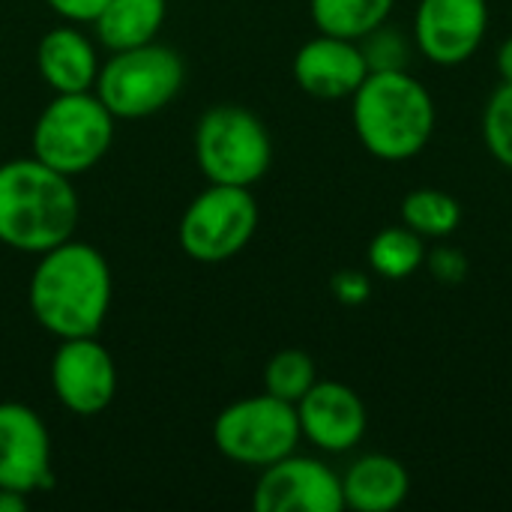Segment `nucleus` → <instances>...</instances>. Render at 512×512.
Masks as SVG:
<instances>
[{
	"label": "nucleus",
	"mask_w": 512,
	"mask_h": 512,
	"mask_svg": "<svg viewBox=\"0 0 512 512\" xmlns=\"http://www.w3.org/2000/svg\"><path fill=\"white\" fill-rule=\"evenodd\" d=\"M111 294V267L96 246L69 237L36 255L27 303L33 321L54 339L99 336L111 309Z\"/></svg>",
	"instance_id": "obj_1"
},
{
	"label": "nucleus",
	"mask_w": 512,
	"mask_h": 512,
	"mask_svg": "<svg viewBox=\"0 0 512 512\" xmlns=\"http://www.w3.org/2000/svg\"><path fill=\"white\" fill-rule=\"evenodd\" d=\"M81 201L72 177L36 156L0 165V243L24 255H42L75 237Z\"/></svg>",
	"instance_id": "obj_2"
},
{
	"label": "nucleus",
	"mask_w": 512,
	"mask_h": 512,
	"mask_svg": "<svg viewBox=\"0 0 512 512\" xmlns=\"http://www.w3.org/2000/svg\"><path fill=\"white\" fill-rule=\"evenodd\" d=\"M351 123L372 159L411 162L429 147L438 111L429 87L408 69L369 72L351 96Z\"/></svg>",
	"instance_id": "obj_3"
},
{
	"label": "nucleus",
	"mask_w": 512,
	"mask_h": 512,
	"mask_svg": "<svg viewBox=\"0 0 512 512\" xmlns=\"http://www.w3.org/2000/svg\"><path fill=\"white\" fill-rule=\"evenodd\" d=\"M114 123L117 117L93 90L54 93L33 123V156L66 177H78L105 159L114 144Z\"/></svg>",
	"instance_id": "obj_4"
},
{
	"label": "nucleus",
	"mask_w": 512,
	"mask_h": 512,
	"mask_svg": "<svg viewBox=\"0 0 512 512\" xmlns=\"http://www.w3.org/2000/svg\"><path fill=\"white\" fill-rule=\"evenodd\" d=\"M192 150L207 183L255 186L273 165V138L264 120L234 102L213 105L201 114Z\"/></svg>",
	"instance_id": "obj_5"
},
{
	"label": "nucleus",
	"mask_w": 512,
	"mask_h": 512,
	"mask_svg": "<svg viewBox=\"0 0 512 512\" xmlns=\"http://www.w3.org/2000/svg\"><path fill=\"white\" fill-rule=\"evenodd\" d=\"M186 78L183 57L159 42L111 51L99 66L93 93L117 120H144L168 108Z\"/></svg>",
	"instance_id": "obj_6"
},
{
	"label": "nucleus",
	"mask_w": 512,
	"mask_h": 512,
	"mask_svg": "<svg viewBox=\"0 0 512 512\" xmlns=\"http://www.w3.org/2000/svg\"><path fill=\"white\" fill-rule=\"evenodd\" d=\"M303 435L297 420V405L276 399L270 393L246 396L222 408L213 420L216 450L243 468H267L291 453H297Z\"/></svg>",
	"instance_id": "obj_7"
},
{
	"label": "nucleus",
	"mask_w": 512,
	"mask_h": 512,
	"mask_svg": "<svg viewBox=\"0 0 512 512\" xmlns=\"http://www.w3.org/2000/svg\"><path fill=\"white\" fill-rule=\"evenodd\" d=\"M258 219V201L249 186L210 183L183 210L177 240L186 258L198 264H222L252 243Z\"/></svg>",
	"instance_id": "obj_8"
},
{
	"label": "nucleus",
	"mask_w": 512,
	"mask_h": 512,
	"mask_svg": "<svg viewBox=\"0 0 512 512\" xmlns=\"http://www.w3.org/2000/svg\"><path fill=\"white\" fill-rule=\"evenodd\" d=\"M489 21V0H417L414 45L432 66L456 69L483 48Z\"/></svg>",
	"instance_id": "obj_9"
},
{
	"label": "nucleus",
	"mask_w": 512,
	"mask_h": 512,
	"mask_svg": "<svg viewBox=\"0 0 512 512\" xmlns=\"http://www.w3.org/2000/svg\"><path fill=\"white\" fill-rule=\"evenodd\" d=\"M252 507L255 512H342V474L324 459L291 453L261 468Z\"/></svg>",
	"instance_id": "obj_10"
},
{
	"label": "nucleus",
	"mask_w": 512,
	"mask_h": 512,
	"mask_svg": "<svg viewBox=\"0 0 512 512\" xmlns=\"http://www.w3.org/2000/svg\"><path fill=\"white\" fill-rule=\"evenodd\" d=\"M48 375L54 399L75 417H96L117 396V363L96 336L60 339Z\"/></svg>",
	"instance_id": "obj_11"
},
{
	"label": "nucleus",
	"mask_w": 512,
	"mask_h": 512,
	"mask_svg": "<svg viewBox=\"0 0 512 512\" xmlns=\"http://www.w3.org/2000/svg\"><path fill=\"white\" fill-rule=\"evenodd\" d=\"M54 486L51 435L24 402H0V489L39 495Z\"/></svg>",
	"instance_id": "obj_12"
},
{
	"label": "nucleus",
	"mask_w": 512,
	"mask_h": 512,
	"mask_svg": "<svg viewBox=\"0 0 512 512\" xmlns=\"http://www.w3.org/2000/svg\"><path fill=\"white\" fill-rule=\"evenodd\" d=\"M297 420L303 441L330 456L357 450L369 429L366 402L342 381H315L297 402Z\"/></svg>",
	"instance_id": "obj_13"
},
{
	"label": "nucleus",
	"mask_w": 512,
	"mask_h": 512,
	"mask_svg": "<svg viewBox=\"0 0 512 512\" xmlns=\"http://www.w3.org/2000/svg\"><path fill=\"white\" fill-rule=\"evenodd\" d=\"M291 72L306 96L336 102L354 96V90L369 75V63L363 57L360 42L318 33L297 48Z\"/></svg>",
	"instance_id": "obj_14"
},
{
	"label": "nucleus",
	"mask_w": 512,
	"mask_h": 512,
	"mask_svg": "<svg viewBox=\"0 0 512 512\" xmlns=\"http://www.w3.org/2000/svg\"><path fill=\"white\" fill-rule=\"evenodd\" d=\"M96 42L81 30V24H57L42 33L36 45V69L45 87L54 93H84L93 90L99 75Z\"/></svg>",
	"instance_id": "obj_15"
},
{
	"label": "nucleus",
	"mask_w": 512,
	"mask_h": 512,
	"mask_svg": "<svg viewBox=\"0 0 512 512\" xmlns=\"http://www.w3.org/2000/svg\"><path fill=\"white\" fill-rule=\"evenodd\" d=\"M411 495L408 468L387 453L357 456L342 471V498L345 510L354 512H393Z\"/></svg>",
	"instance_id": "obj_16"
},
{
	"label": "nucleus",
	"mask_w": 512,
	"mask_h": 512,
	"mask_svg": "<svg viewBox=\"0 0 512 512\" xmlns=\"http://www.w3.org/2000/svg\"><path fill=\"white\" fill-rule=\"evenodd\" d=\"M168 15V0H108L93 21L96 39L108 51H129L156 42Z\"/></svg>",
	"instance_id": "obj_17"
},
{
	"label": "nucleus",
	"mask_w": 512,
	"mask_h": 512,
	"mask_svg": "<svg viewBox=\"0 0 512 512\" xmlns=\"http://www.w3.org/2000/svg\"><path fill=\"white\" fill-rule=\"evenodd\" d=\"M426 252V240L417 231H411L408 225H387L369 240L366 261L378 279L405 282L420 273V267L426 264Z\"/></svg>",
	"instance_id": "obj_18"
},
{
	"label": "nucleus",
	"mask_w": 512,
	"mask_h": 512,
	"mask_svg": "<svg viewBox=\"0 0 512 512\" xmlns=\"http://www.w3.org/2000/svg\"><path fill=\"white\" fill-rule=\"evenodd\" d=\"M396 0H309V15L318 33L360 42L366 33L390 21Z\"/></svg>",
	"instance_id": "obj_19"
},
{
	"label": "nucleus",
	"mask_w": 512,
	"mask_h": 512,
	"mask_svg": "<svg viewBox=\"0 0 512 512\" xmlns=\"http://www.w3.org/2000/svg\"><path fill=\"white\" fill-rule=\"evenodd\" d=\"M399 216H402V225L417 231L423 240H447L462 225V204L456 195L444 189L420 186L402 198Z\"/></svg>",
	"instance_id": "obj_20"
},
{
	"label": "nucleus",
	"mask_w": 512,
	"mask_h": 512,
	"mask_svg": "<svg viewBox=\"0 0 512 512\" xmlns=\"http://www.w3.org/2000/svg\"><path fill=\"white\" fill-rule=\"evenodd\" d=\"M315 381H318V366L300 348H282L264 366V393L285 399L291 405H297Z\"/></svg>",
	"instance_id": "obj_21"
},
{
	"label": "nucleus",
	"mask_w": 512,
	"mask_h": 512,
	"mask_svg": "<svg viewBox=\"0 0 512 512\" xmlns=\"http://www.w3.org/2000/svg\"><path fill=\"white\" fill-rule=\"evenodd\" d=\"M480 132L492 159L512 171V81H501L486 99Z\"/></svg>",
	"instance_id": "obj_22"
},
{
	"label": "nucleus",
	"mask_w": 512,
	"mask_h": 512,
	"mask_svg": "<svg viewBox=\"0 0 512 512\" xmlns=\"http://www.w3.org/2000/svg\"><path fill=\"white\" fill-rule=\"evenodd\" d=\"M363 57L369 63V72H393V69H408L411 60V42L399 27H390L387 21L366 33L360 39Z\"/></svg>",
	"instance_id": "obj_23"
},
{
	"label": "nucleus",
	"mask_w": 512,
	"mask_h": 512,
	"mask_svg": "<svg viewBox=\"0 0 512 512\" xmlns=\"http://www.w3.org/2000/svg\"><path fill=\"white\" fill-rule=\"evenodd\" d=\"M435 282L441 285H459L468 279V255L456 246H435L426 252V264H423Z\"/></svg>",
	"instance_id": "obj_24"
},
{
	"label": "nucleus",
	"mask_w": 512,
	"mask_h": 512,
	"mask_svg": "<svg viewBox=\"0 0 512 512\" xmlns=\"http://www.w3.org/2000/svg\"><path fill=\"white\" fill-rule=\"evenodd\" d=\"M330 291L342 306H363L372 297V276L366 270H339L330 279Z\"/></svg>",
	"instance_id": "obj_25"
},
{
	"label": "nucleus",
	"mask_w": 512,
	"mask_h": 512,
	"mask_svg": "<svg viewBox=\"0 0 512 512\" xmlns=\"http://www.w3.org/2000/svg\"><path fill=\"white\" fill-rule=\"evenodd\" d=\"M48 9L69 24H93L108 0H45Z\"/></svg>",
	"instance_id": "obj_26"
},
{
	"label": "nucleus",
	"mask_w": 512,
	"mask_h": 512,
	"mask_svg": "<svg viewBox=\"0 0 512 512\" xmlns=\"http://www.w3.org/2000/svg\"><path fill=\"white\" fill-rule=\"evenodd\" d=\"M495 66H498V75L501 81H512V36H507L495 54Z\"/></svg>",
	"instance_id": "obj_27"
},
{
	"label": "nucleus",
	"mask_w": 512,
	"mask_h": 512,
	"mask_svg": "<svg viewBox=\"0 0 512 512\" xmlns=\"http://www.w3.org/2000/svg\"><path fill=\"white\" fill-rule=\"evenodd\" d=\"M27 507H30V498H27V495L0 489V512H24Z\"/></svg>",
	"instance_id": "obj_28"
}]
</instances>
